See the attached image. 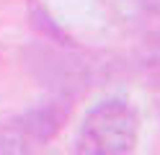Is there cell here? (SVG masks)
Returning <instances> with one entry per match:
<instances>
[{"label": "cell", "instance_id": "1", "mask_svg": "<svg viewBox=\"0 0 160 155\" xmlns=\"http://www.w3.org/2000/svg\"><path fill=\"white\" fill-rule=\"evenodd\" d=\"M139 134V116L124 98L101 101L85 114L78 132V152L88 155H124L132 152Z\"/></svg>", "mask_w": 160, "mask_h": 155}, {"label": "cell", "instance_id": "2", "mask_svg": "<svg viewBox=\"0 0 160 155\" xmlns=\"http://www.w3.org/2000/svg\"><path fill=\"white\" fill-rule=\"evenodd\" d=\"M70 114L67 98H52L16 116L0 129V152H34L59 132Z\"/></svg>", "mask_w": 160, "mask_h": 155}]
</instances>
